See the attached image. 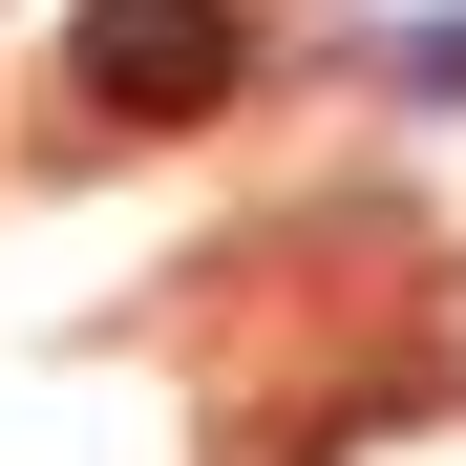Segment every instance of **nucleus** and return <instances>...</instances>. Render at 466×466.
<instances>
[{
  "instance_id": "nucleus-1",
  "label": "nucleus",
  "mask_w": 466,
  "mask_h": 466,
  "mask_svg": "<svg viewBox=\"0 0 466 466\" xmlns=\"http://www.w3.org/2000/svg\"><path fill=\"white\" fill-rule=\"evenodd\" d=\"M64 64H86L106 127H191V106L255 86V0H86V22H64Z\"/></svg>"
},
{
  "instance_id": "nucleus-2",
  "label": "nucleus",
  "mask_w": 466,
  "mask_h": 466,
  "mask_svg": "<svg viewBox=\"0 0 466 466\" xmlns=\"http://www.w3.org/2000/svg\"><path fill=\"white\" fill-rule=\"evenodd\" d=\"M381 86H403V106H466V22H381Z\"/></svg>"
}]
</instances>
